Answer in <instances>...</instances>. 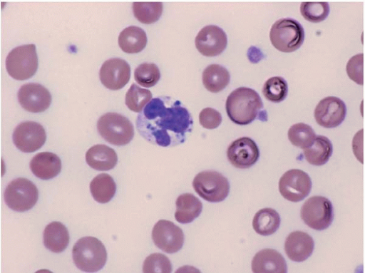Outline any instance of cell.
I'll use <instances>...</instances> for the list:
<instances>
[{
    "label": "cell",
    "instance_id": "obj_31",
    "mask_svg": "<svg viewBox=\"0 0 365 273\" xmlns=\"http://www.w3.org/2000/svg\"><path fill=\"white\" fill-rule=\"evenodd\" d=\"M288 138L294 146L306 149L313 144L317 135L314 129L309 125L298 123L290 128L288 132Z\"/></svg>",
    "mask_w": 365,
    "mask_h": 273
},
{
    "label": "cell",
    "instance_id": "obj_2",
    "mask_svg": "<svg viewBox=\"0 0 365 273\" xmlns=\"http://www.w3.org/2000/svg\"><path fill=\"white\" fill-rule=\"evenodd\" d=\"M262 108L263 103L259 94L247 87L234 90L226 102L227 113L232 123L237 125L252 123Z\"/></svg>",
    "mask_w": 365,
    "mask_h": 273
},
{
    "label": "cell",
    "instance_id": "obj_10",
    "mask_svg": "<svg viewBox=\"0 0 365 273\" xmlns=\"http://www.w3.org/2000/svg\"><path fill=\"white\" fill-rule=\"evenodd\" d=\"M312 181L310 176L301 170L286 172L279 180V192L288 201L298 202L311 193Z\"/></svg>",
    "mask_w": 365,
    "mask_h": 273
},
{
    "label": "cell",
    "instance_id": "obj_29",
    "mask_svg": "<svg viewBox=\"0 0 365 273\" xmlns=\"http://www.w3.org/2000/svg\"><path fill=\"white\" fill-rule=\"evenodd\" d=\"M135 17L141 23L150 24L157 22L163 11V4L161 2H135L133 4Z\"/></svg>",
    "mask_w": 365,
    "mask_h": 273
},
{
    "label": "cell",
    "instance_id": "obj_34",
    "mask_svg": "<svg viewBox=\"0 0 365 273\" xmlns=\"http://www.w3.org/2000/svg\"><path fill=\"white\" fill-rule=\"evenodd\" d=\"M161 73L157 65L143 63L135 71V79L140 86L150 88L155 86L160 80Z\"/></svg>",
    "mask_w": 365,
    "mask_h": 273
},
{
    "label": "cell",
    "instance_id": "obj_24",
    "mask_svg": "<svg viewBox=\"0 0 365 273\" xmlns=\"http://www.w3.org/2000/svg\"><path fill=\"white\" fill-rule=\"evenodd\" d=\"M147 36L144 30L136 26L127 27L118 37V45L121 50L128 53L141 52L146 46Z\"/></svg>",
    "mask_w": 365,
    "mask_h": 273
},
{
    "label": "cell",
    "instance_id": "obj_32",
    "mask_svg": "<svg viewBox=\"0 0 365 273\" xmlns=\"http://www.w3.org/2000/svg\"><path fill=\"white\" fill-rule=\"evenodd\" d=\"M151 99L152 93L149 90L133 83L127 93L125 103L130 110L140 113Z\"/></svg>",
    "mask_w": 365,
    "mask_h": 273
},
{
    "label": "cell",
    "instance_id": "obj_3",
    "mask_svg": "<svg viewBox=\"0 0 365 273\" xmlns=\"http://www.w3.org/2000/svg\"><path fill=\"white\" fill-rule=\"evenodd\" d=\"M107 251L103 242L94 237L78 239L73 249V259L76 266L84 272H97L107 262Z\"/></svg>",
    "mask_w": 365,
    "mask_h": 273
},
{
    "label": "cell",
    "instance_id": "obj_23",
    "mask_svg": "<svg viewBox=\"0 0 365 273\" xmlns=\"http://www.w3.org/2000/svg\"><path fill=\"white\" fill-rule=\"evenodd\" d=\"M43 242L46 248L51 252L56 254L63 252L69 245V232L62 223L52 222L44 230Z\"/></svg>",
    "mask_w": 365,
    "mask_h": 273
},
{
    "label": "cell",
    "instance_id": "obj_9",
    "mask_svg": "<svg viewBox=\"0 0 365 273\" xmlns=\"http://www.w3.org/2000/svg\"><path fill=\"white\" fill-rule=\"evenodd\" d=\"M300 216L302 221L312 229L324 230L334 220L332 204L324 197H312L303 204Z\"/></svg>",
    "mask_w": 365,
    "mask_h": 273
},
{
    "label": "cell",
    "instance_id": "obj_8",
    "mask_svg": "<svg viewBox=\"0 0 365 273\" xmlns=\"http://www.w3.org/2000/svg\"><path fill=\"white\" fill-rule=\"evenodd\" d=\"M6 204L17 212L31 210L38 200V190L32 181L19 177L11 182L4 193Z\"/></svg>",
    "mask_w": 365,
    "mask_h": 273
},
{
    "label": "cell",
    "instance_id": "obj_14",
    "mask_svg": "<svg viewBox=\"0 0 365 273\" xmlns=\"http://www.w3.org/2000/svg\"><path fill=\"white\" fill-rule=\"evenodd\" d=\"M346 105L339 98L327 97L317 105L314 116L317 123L324 128H334L340 126L346 118Z\"/></svg>",
    "mask_w": 365,
    "mask_h": 273
},
{
    "label": "cell",
    "instance_id": "obj_12",
    "mask_svg": "<svg viewBox=\"0 0 365 273\" xmlns=\"http://www.w3.org/2000/svg\"><path fill=\"white\" fill-rule=\"evenodd\" d=\"M152 239L156 247L167 254L179 252L185 244V235L174 223L160 220L152 230Z\"/></svg>",
    "mask_w": 365,
    "mask_h": 273
},
{
    "label": "cell",
    "instance_id": "obj_27",
    "mask_svg": "<svg viewBox=\"0 0 365 273\" xmlns=\"http://www.w3.org/2000/svg\"><path fill=\"white\" fill-rule=\"evenodd\" d=\"M280 225V215L277 210L272 208L259 210L253 220L254 230L262 236H269L277 232Z\"/></svg>",
    "mask_w": 365,
    "mask_h": 273
},
{
    "label": "cell",
    "instance_id": "obj_6",
    "mask_svg": "<svg viewBox=\"0 0 365 273\" xmlns=\"http://www.w3.org/2000/svg\"><path fill=\"white\" fill-rule=\"evenodd\" d=\"M9 74L18 81L31 78L38 68V57L34 44L21 46L13 49L6 58Z\"/></svg>",
    "mask_w": 365,
    "mask_h": 273
},
{
    "label": "cell",
    "instance_id": "obj_36",
    "mask_svg": "<svg viewBox=\"0 0 365 273\" xmlns=\"http://www.w3.org/2000/svg\"><path fill=\"white\" fill-rule=\"evenodd\" d=\"M199 118L200 125L207 130L217 129L222 123V114L211 108L203 109L200 113Z\"/></svg>",
    "mask_w": 365,
    "mask_h": 273
},
{
    "label": "cell",
    "instance_id": "obj_35",
    "mask_svg": "<svg viewBox=\"0 0 365 273\" xmlns=\"http://www.w3.org/2000/svg\"><path fill=\"white\" fill-rule=\"evenodd\" d=\"M143 270L145 273H170L173 268L170 259L165 255L156 253L145 259Z\"/></svg>",
    "mask_w": 365,
    "mask_h": 273
},
{
    "label": "cell",
    "instance_id": "obj_33",
    "mask_svg": "<svg viewBox=\"0 0 365 273\" xmlns=\"http://www.w3.org/2000/svg\"><path fill=\"white\" fill-rule=\"evenodd\" d=\"M329 11V6L327 2H303L300 6V13L304 19L313 23L324 21Z\"/></svg>",
    "mask_w": 365,
    "mask_h": 273
},
{
    "label": "cell",
    "instance_id": "obj_7",
    "mask_svg": "<svg viewBox=\"0 0 365 273\" xmlns=\"http://www.w3.org/2000/svg\"><path fill=\"white\" fill-rule=\"evenodd\" d=\"M195 192L209 202L224 201L230 193L228 179L217 171H203L196 175L193 180Z\"/></svg>",
    "mask_w": 365,
    "mask_h": 273
},
{
    "label": "cell",
    "instance_id": "obj_25",
    "mask_svg": "<svg viewBox=\"0 0 365 273\" xmlns=\"http://www.w3.org/2000/svg\"><path fill=\"white\" fill-rule=\"evenodd\" d=\"M333 153L331 142L325 136L318 135L313 144L304 149L303 153L308 163L315 166H322L330 159Z\"/></svg>",
    "mask_w": 365,
    "mask_h": 273
},
{
    "label": "cell",
    "instance_id": "obj_15",
    "mask_svg": "<svg viewBox=\"0 0 365 273\" xmlns=\"http://www.w3.org/2000/svg\"><path fill=\"white\" fill-rule=\"evenodd\" d=\"M21 106L26 111L34 113L46 110L51 103V96L48 90L41 84L30 83L23 85L18 93Z\"/></svg>",
    "mask_w": 365,
    "mask_h": 273
},
{
    "label": "cell",
    "instance_id": "obj_20",
    "mask_svg": "<svg viewBox=\"0 0 365 273\" xmlns=\"http://www.w3.org/2000/svg\"><path fill=\"white\" fill-rule=\"evenodd\" d=\"M86 161L89 167L99 171L113 169L118 163L115 151L106 145H96L90 148L86 154Z\"/></svg>",
    "mask_w": 365,
    "mask_h": 273
},
{
    "label": "cell",
    "instance_id": "obj_30",
    "mask_svg": "<svg viewBox=\"0 0 365 273\" xmlns=\"http://www.w3.org/2000/svg\"><path fill=\"white\" fill-rule=\"evenodd\" d=\"M289 92L287 81L279 76L269 78L264 84L262 93L265 98L275 103L284 101Z\"/></svg>",
    "mask_w": 365,
    "mask_h": 273
},
{
    "label": "cell",
    "instance_id": "obj_16",
    "mask_svg": "<svg viewBox=\"0 0 365 273\" xmlns=\"http://www.w3.org/2000/svg\"><path fill=\"white\" fill-rule=\"evenodd\" d=\"M195 45L202 55L208 57L217 56L226 49L227 36L224 30L218 26H206L197 36Z\"/></svg>",
    "mask_w": 365,
    "mask_h": 273
},
{
    "label": "cell",
    "instance_id": "obj_26",
    "mask_svg": "<svg viewBox=\"0 0 365 273\" xmlns=\"http://www.w3.org/2000/svg\"><path fill=\"white\" fill-rule=\"evenodd\" d=\"M230 81L228 71L220 65H210L202 73V83L209 92L218 93L222 92Z\"/></svg>",
    "mask_w": 365,
    "mask_h": 273
},
{
    "label": "cell",
    "instance_id": "obj_5",
    "mask_svg": "<svg viewBox=\"0 0 365 273\" xmlns=\"http://www.w3.org/2000/svg\"><path fill=\"white\" fill-rule=\"evenodd\" d=\"M98 130L105 140L116 146L129 144L135 135L131 121L116 113L102 115L98 121Z\"/></svg>",
    "mask_w": 365,
    "mask_h": 273
},
{
    "label": "cell",
    "instance_id": "obj_28",
    "mask_svg": "<svg viewBox=\"0 0 365 273\" xmlns=\"http://www.w3.org/2000/svg\"><path fill=\"white\" fill-rule=\"evenodd\" d=\"M90 191L96 201L105 204L113 198L116 192V185L110 175L102 173L91 182Z\"/></svg>",
    "mask_w": 365,
    "mask_h": 273
},
{
    "label": "cell",
    "instance_id": "obj_17",
    "mask_svg": "<svg viewBox=\"0 0 365 273\" xmlns=\"http://www.w3.org/2000/svg\"><path fill=\"white\" fill-rule=\"evenodd\" d=\"M131 68L125 60L119 58L106 61L100 71L102 83L108 89L119 90L130 81Z\"/></svg>",
    "mask_w": 365,
    "mask_h": 273
},
{
    "label": "cell",
    "instance_id": "obj_37",
    "mask_svg": "<svg viewBox=\"0 0 365 273\" xmlns=\"http://www.w3.org/2000/svg\"><path fill=\"white\" fill-rule=\"evenodd\" d=\"M364 54L359 53L351 58L346 66L349 77L355 83L363 85Z\"/></svg>",
    "mask_w": 365,
    "mask_h": 273
},
{
    "label": "cell",
    "instance_id": "obj_11",
    "mask_svg": "<svg viewBox=\"0 0 365 273\" xmlns=\"http://www.w3.org/2000/svg\"><path fill=\"white\" fill-rule=\"evenodd\" d=\"M13 141L24 153H33L41 149L46 141V133L41 125L35 121H25L14 130Z\"/></svg>",
    "mask_w": 365,
    "mask_h": 273
},
{
    "label": "cell",
    "instance_id": "obj_19",
    "mask_svg": "<svg viewBox=\"0 0 365 273\" xmlns=\"http://www.w3.org/2000/svg\"><path fill=\"white\" fill-rule=\"evenodd\" d=\"M255 273H286L287 264L284 257L277 251L266 249L258 252L252 260Z\"/></svg>",
    "mask_w": 365,
    "mask_h": 273
},
{
    "label": "cell",
    "instance_id": "obj_1",
    "mask_svg": "<svg viewBox=\"0 0 365 273\" xmlns=\"http://www.w3.org/2000/svg\"><path fill=\"white\" fill-rule=\"evenodd\" d=\"M192 128L189 110L180 101L168 97L152 100L137 119V128L142 137L162 147L184 143Z\"/></svg>",
    "mask_w": 365,
    "mask_h": 273
},
{
    "label": "cell",
    "instance_id": "obj_22",
    "mask_svg": "<svg viewBox=\"0 0 365 273\" xmlns=\"http://www.w3.org/2000/svg\"><path fill=\"white\" fill-rule=\"evenodd\" d=\"M202 203L192 194L180 195L176 200L175 220L182 225L190 224L200 217Z\"/></svg>",
    "mask_w": 365,
    "mask_h": 273
},
{
    "label": "cell",
    "instance_id": "obj_18",
    "mask_svg": "<svg viewBox=\"0 0 365 273\" xmlns=\"http://www.w3.org/2000/svg\"><path fill=\"white\" fill-rule=\"evenodd\" d=\"M314 250V241L308 233L302 231L293 232L285 241V252L294 262H302L308 259Z\"/></svg>",
    "mask_w": 365,
    "mask_h": 273
},
{
    "label": "cell",
    "instance_id": "obj_13",
    "mask_svg": "<svg viewBox=\"0 0 365 273\" xmlns=\"http://www.w3.org/2000/svg\"><path fill=\"white\" fill-rule=\"evenodd\" d=\"M229 162L236 168L248 169L259 159V149L252 138L243 137L233 141L227 153Z\"/></svg>",
    "mask_w": 365,
    "mask_h": 273
},
{
    "label": "cell",
    "instance_id": "obj_4",
    "mask_svg": "<svg viewBox=\"0 0 365 273\" xmlns=\"http://www.w3.org/2000/svg\"><path fill=\"white\" fill-rule=\"evenodd\" d=\"M305 30L297 20L286 18L278 20L272 26L270 41L274 47L284 53L299 49L305 41Z\"/></svg>",
    "mask_w": 365,
    "mask_h": 273
},
{
    "label": "cell",
    "instance_id": "obj_21",
    "mask_svg": "<svg viewBox=\"0 0 365 273\" xmlns=\"http://www.w3.org/2000/svg\"><path fill=\"white\" fill-rule=\"evenodd\" d=\"M33 173L42 180H50L56 177L62 170V162L55 154L42 153L36 155L30 162Z\"/></svg>",
    "mask_w": 365,
    "mask_h": 273
}]
</instances>
